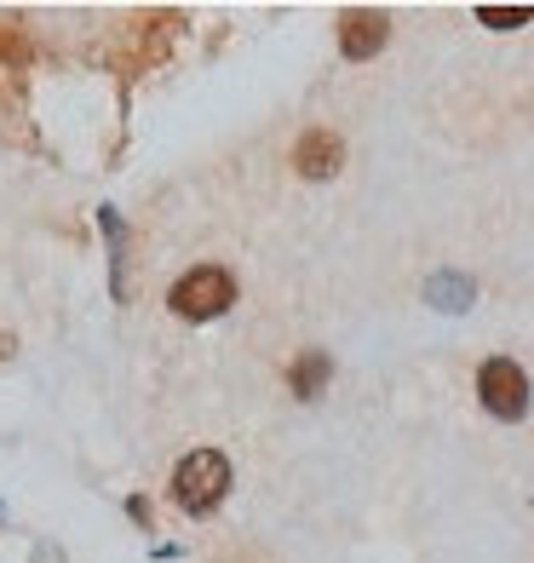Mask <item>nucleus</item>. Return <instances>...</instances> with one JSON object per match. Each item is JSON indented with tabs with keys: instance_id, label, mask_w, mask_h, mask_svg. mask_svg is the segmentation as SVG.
Listing matches in <instances>:
<instances>
[{
	"instance_id": "1",
	"label": "nucleus",
	"mask_w": 534,
	"mask_h": 563,
	"mask_svg": "<svg viewBox=\"0 0 534 563\" xmlns=\"http://www.w3.org/2000/svg\"><path fill=\"white\" fill-rule=\"evenodd\" d=\"M173 506L190 511V518H208V511L231 495V460H224L219 449H196L173 466Z\"/></svg>"
},
{
	"instance_id": "2",
	"label": "nucleus",
	"mask_w": 534,
	"mask_h": 563,
	"mask_svg": "<svg viewBox=\"0 0 534 563\" xmlns=\"http://www.w3.org/2000/svg\"><path fill=\"white\" fill-rule=\"evenodd\" d=\"M167 305H173V317H185V322H213L236 305V276L224 265H196L190 276L173 282Z\"/></svg>"
},
{
	"instance_id": "3",
	"label": "nucleus",
	"mask_w": 534,
	"mask_h": 563,
	"mask_svg": "<svg viewBox=\"0 0 534 563\" xmlns=\"http://www.w3.org/2000/svg\"><path fill=\"white\" fill-rule=\"evenodd\" d=\"M477 397L494 420L512 426V420L529 415V374L512 363V356H489V363L477 368Z\"/></svg>"
},
{
	"instance_id": "4",
	"label": "nucleus",
	"mask_w": 534,
	"mask_h": 563,
	"mask_svg": "<svg viewBox=\"0 0 534 563\" xmlns=\"http://www.w3.org/2000/svg\"><path fill=\"white\" fill-rule=\"evenodd\" d=\"M340 162H345V144L327 133V126H311V133L299 139V150H293V167H299L304 178H334Z\"/></svg>"
},
{
	"instance_id": "5",
	"label": "nucleus",
	"mask_w": 534,
	"mask_h": 563,
	"mask_svg": "<svg viewBox=\"0 0 534 563\" xmlns=\"http://www.w3.org/2000/svg\"><path fill=\"white\" fill-rule=\"evenodd\" d=\"M379 46H386V18H379V12H345L340 53H345L351 64H363V58L379 53Z\"/></svg>"
},
{
	"instance_id": "6",
	"label": "nucleus",
	"mask_w": 534,
	"mask_h": 563,
	"mask_svg": "<svg viewBox=\"0 0 534 563\" xmlns=\"http://www.w3.org/2000/svg\"><path fill=\"white\" fill-rule=\"evenodd\" d=\"M471 299H477V282L460 271H437L425 282V305H437V311H466Z\"/></svg>"
},
{
	"instance_id": "7",
	"label": "nucleus",
	"mask_w": 534,
	"mask_h": 563,
	"mask_svg": "<svg viewBox=\"0 0 534 563\" xmlns=\"http://www.w3.org/2000/svg\"><path fill=\"white\" fill-rule=\"evenodd\" d=\"M327 374H334V363H327V351H304L299 363H293V374H288V386H293V397H322V386H327Z\"/></svg>"
},
{
	"instance_id": "8",
	"label": "nucleus",
	"mask_w": 534,
	"mask_h": 563,
	"mask_svg": "<svg viewBox=\"0 0 534 563\" xmlns=\"http://www.w3.org/2000/svg\"><path fill=\"white\" fill-rule=\"evenodd\" d=\"M98 224H104V236H110V253H115V294H126V282H121V265H126V230H121L115 208H98Z\"/></svg>"
},
{
	"instance_id": "9",
	"label": "nucleus",
	"mask_w": 534,
	"mask_h": 563,
	"mask_svg": "<svg viewBox=\"0 0 534 563\" xmlns=\"http://www.w3.org/2000/svg\"><path fill=\"white\" fill-rule=\"evenodd\" d=\"M534 18V7H477V23H489V30H523Z\"/></svg>"
}]
</instances>
